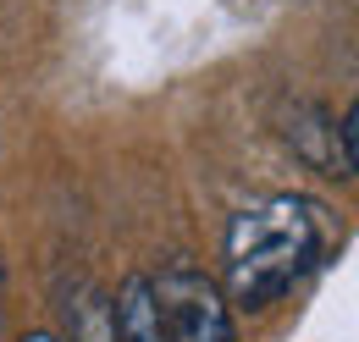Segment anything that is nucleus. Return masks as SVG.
I'll use <instances>...</instances> for the list:
<instances>
[{
    "instance_id": "obj_2",
    "label": "nucleus",
    "mask_w": 359,
    "mask_h": 342,
    "mask_svg": "<svg viewBox=\"0 0 359 342\" xmlns=\"http://www.w3.org/2000/svg\"><path fill=\"white\" fill-rule=\"evenodd\" d=\"M155 309H161V326H166V342H238L232 331V303L226 293L188 259H172L155 282Z\"/></svg>"
},
{
    "instance_id": "obj_6",
    "label": "nucleus",
    "mask_w": 359,
    "mask_h": 342,
    "mask_svg": "<svg viewBox=\"0 0 359 342\" xmlns=\"http://www.w3.org/2000/svg\"><path fill=\"white\" fill-rule=\"evenodd\" d=\"M22 342H61V337H55V331H28Z\"/></svg>"
},
{
    "instance_id": "obj_1",
    "label": "nucleus",
    "mask_w": 359,
    "mask_h": 342,
    "mask_svg": "<svg viewBox=\"0 0 359 342\" xmlns=\"http://www.w3.org/2000/svg\"><path fill=\"white\" fill-rule=\"evenodd\" d=\"M332 249V215L304 193H271L232 215L226 226V303L271 309L287 299Z\"/></svg>"
},
{
    "instance_id": "obj_4",
    "label": "nucleus",
    "mask_w": 359,
    "mask_h": 342,
    "mask_svg": "<svg viewBox=\"0 0 359 342\" xmlns=\"http://www.w3.org/2000/svg\"><path fill=\"white\" fill-rule=\"evenodd\" d=\"M287 144L310 160L315 171L326 177H343V160H337V128L326 122L320 105H293V128H287Z\"/></svg>"
},
{
    "instance_id": "obj_5",
    "label": "nucleus",
    "mask_w": 359,
    "mask_h": 342,
    "mask_svg": "<svg viewBox=\"0 0 359 342\" xmlns=\"http://www.w3.org/2000/svg\"><path fill=\"white\" fill-rule=\"evenodd\" d=\"M72 342H116V326H111V303L89 299L72 320Z\"/></svg>"
},
{
    "instance_id": "obj_7",
    "label": "nucleus",
    "mask_w": 359,
    "mask_h": 342,
    "mask_svg": "<svg viewBox=\"0 0 359 342\" xmlns=\"http://www.w3.org/2000/svg\"><path fill=\"white\" fill-rule=\"evenodd\" d=\"M0 287H6V276H0ZM0 342H6V320H0Z\"/></svg>"
},
{
    "instance_id": "obj_3",
    "label": "nucleus",
    "mask_w": 359,
    "mask_h": 342,
    "mask_svg": "<svg viewBox=\"0 0 359 342\" xmlns=\"http://www.w3.org/2000/svg\"><path fill=\"white\" fill-rule=\"evenodd\" d=\"M111 326H116V342H166L161 309H155V293H149V276H128V282L116 287Z\"/></svg>"
}]
</instances>
